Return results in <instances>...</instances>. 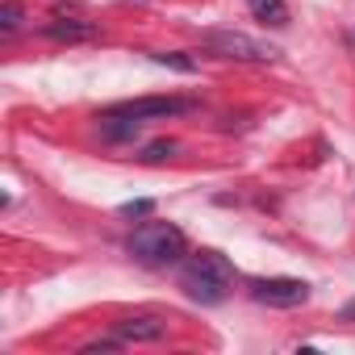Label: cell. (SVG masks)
Returning a JSON list of instances; mask_svg holds the SVG:
<instances>
[{"mask_svg": "<svg viewBox=\"0 0 355 355\" xmlns=\"http://www.w3.org/2000/svg\"><path fill=\"white\" fill-rule=\"evenodd\" d=\"M42 34L55 38V42H84V38L96 34V26H92L88 17H55V21H46Z\"/></svg>", "mask_w": 355, "mask_h": 355, "instance_id": "cell-7", "label": "cell"}, {"mask_svg": "<svg viewBox=\"0 0 355 355\" xmlns=\"http://www.w3.org/2000/svg\"><path fill=\"white\" fill-rule=\"evenodd\" d=\"M247 9H251V17L255 21H263V26H288V5L284 0H247Z\"/></svg>", "mask_w": 355, "mask_h": 355, "instance_id": "cell-8", "label": "cell"}, {"mask_svg": "<svg viewBox=\"0 0 355 355\" xmlns=\"http://www.w3.org/2000/svg\"><path fill=\"white\" fill-rule=\"evenodd\" d=\"M113 334L121 338V347L125 343H159L167 334V322H159V318H121V322H113Z\"/></svg>", "mask_w": 355, "mask_h": 355, "instance_id": "cell-6", "label": "cell"}, {"mask_svg": "<svg viewBox=\"0 0 355 355\" xmlns=\"http://www.w3.org/2000/svg\"><path fill=\"white\" fill-rule=\"evenodd\" d=\"M155 63H163V67H175V71H193L197 63L193 59H180V55H150Z\"/></svg>", "mask_w": 355, "mask_h": 355, "instance_id": "cell-10", "label": "cell"}, {"mask_svg": "<svg viewBox=\"0 0 355 355\" xmlns=\"http://www.w3.org/2000/svg\"><path fill=\"white\" fill-rule=\"evenodd\" d=\"M251 301L272 309H297L309 301V284L293 276H263V280H251Z\"/></svg>", "mask_w": 355, "mask_h": 355, "instance_id": "cell-5", "label": "cell"}, {"mask_svg": "<svg viewBox=\"0 0 355 355\" xmlns=\"http://www.w3.org/2000/svg\"><path fill=\"white\" fill-rule=\"evenodd\" d=\"M17 26H21V9H17V5H5V9H0V30L13 34Z\"/></svg>", "mask_w": 355, "mask_h": 355, "instance_id": "cell-9", "label": "cell"}, {"mask_svg": "<svg viewBox=\"0 0 355 355\" xmlns=\"http://www.w3.org/2000/svg\"><path fill=\"white\" fill-rule=\"evenodd\" d=\"M171 150H175V142H155V146L142 150V159H146V163H159V159H167Z\"/></svg>", "mask_w": 355, "mask_h": 355, "instance_id": "cell-11", "label": "cell"}, {"mask_svg": "<svg viewBox=\"0 0 355 355\" xmlns=\"http://www.w3.org/2000/svg\"><path fill=\"white\" fill-rule=\"evenodd\" d=\"M239 272L222 251H197L180 263V293L197 305H222L234 288Z\"/></svg>", "mask_w": 355, "mask_h": 355, "instance_id": "cell-1", "label": "cell"}, {"mask_svg": "<svg viewBox=\"0 0 355 355\" xmlns=\"http://www.w3.org/2000/svg\"><path fill=\"white\" fill-rule=\"evenodd\" d=\"M125 251H130L138 263H146V268H167V263H184L189 239H184V230L175 226V222L150 218V222L134 226V234L125 239Z\"/></svg>", "mask_w": 355, "mask_h": 355, "instance_id": "cell-3", "label": "cell"}, {"mask_svg": "<svg viewBox=\"0 0 355 355\" xmlns=\"http://www.w3.org/2000/svg\"><path fill=\"white\" fill-rule=\"evenodd\" d=\"M189 109H193L189 96H138V101H121V105L105 109L96 117V125H101L105 138H130L150 121H171V117H180Z\"/></svg>", "mask_w": 355, "mask_h": 355, "instance_id": "cell-2", "label": "cell"}, {"mask_svg": "<svg viewBox=\"0 0 355 355\" xmlns=\"http://www.w3.org/2000/svg\"><path fill=\"white\" fill-rule=\"evenodd\" d=\"M201 46L218 59H234V63H276L280 59V46L272 42H259L243 30H205L201 34Z\"/></svg>", "mask_w": 355, "mask_h": 355, "instance_id": "cell-4", "label": "cell"}, {"mask_svg": "<svg viewBox=\"0 0 355 355\" xmlns=\"http://www.w3.org/2000/svg\"><path fill=\"white\" fill-rule=\"evenodd\" d=\"M351 38H355V34H351Z\"/></svg>", "mask_w": 355, "mask_h": 355, "instance_id": "cell-14", "label": "cell"}, {"mask_svg": "<svg viewBox=\"0 0 355 355\" xmlns=\"http://www.w3.org/2000/svg\"><path fill=\"white\" fill-rule=\"evenodd\" d=\"M150 209V201H130V205H121V214L125 218H134V214H146Z\"/></svg>", "mask_w": 355, "mask_h": 355, "instance_id": "cell-12", "label": "cell"}, {"mask_svg": "<svg viewBox=\"0 0 355 355\" xmlns=\"http://www.w3.org/2000/svg\"><path fill=\"white\" fill-rule=\"evenodd\" d=\"M343 318H355V301H351V305H347V309H343Z\"/></svg>", "mask_w": 355, "mask_h": 355, "instance_id": "cell-13", "label": "cell"}]
</instances>
